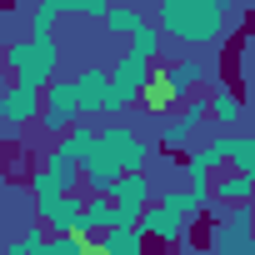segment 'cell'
Instances as JSON below:
<instances>
[{"mask_svg":"<svg viewBox=\"0 0 255 255\" xmlns=\"http://www.w3.org/2000/svg\"><path fill=\"white\" fill-rule=\"evenodd\" d=\"M155 140H145V135H135L130 125H105V130H95V145H90V155L80 160V185L85 190H105L115 175H125V170H150L155 165Z\"/></svg>","mask_w":255,"mask_h":255,"instance_id":"1","label":"cell"},{"mask_svg":"<svg viewBox=\"0 0 255 255\" xmlns=\"http://www.w3.org/2000/svg\"><path fill=\"white\" fill-rule=\"evenodd\" d=\"M150 25L160 30V40H170L180 50H205L230 35V10L220 0H155Z\"/></svg>","mask_w":255,"mask_h":255,"instance_id":"2","label":"cell"},{"mask_svg":"<svg viewBox=\"0 0 255 255\" xmlns=\"http://www.w3.org/2000/svg\"><path fill=\"white\" fill-rule=\"evenodd\" d=\"M5 70H15L20 85H50L60 70V45L50 30H25L20 40H5Z\"/></svg>","mask_w":255,"mask_h":255,"instance_id":"3","label":"cell"},{"mask_svg":"<svg viewBox=\"0 0 255 255\" xmlns=\"http://www.w3.org/2000/svg\"><path fill=\"white\" fill-rule=\"evenodd\" d=\"M200 80H205V60L185 50V55H170V65L150 75V85L140 90V100H145L150 115H165V110H175L185 95H195Z\"/></svg>","mask_w":255,"mask_h":255,"instance_id":"4","label":"cell"},{"mask_svg":"<svg viewBox=\"0 0 255 255\" xmlns=\"http://www.w3.org/2000/svg\"><path fill=\"white\" fill-rule=\"evenodd\" d=\"M205 120H210V100L205 95H185L175 105V115H155V150H190V140L205 130Z\"/></svg>","mask_w":255,"mask_h":255,"instance_id":"5","label":"cell"},{"mask_svg":"<svg viewBox=\"0 0 255 255\" xmlns=\"http://www.w3.org/2000/svg\"><path fill=\"white\" fill-rule=\"evenodd\" d=\"M150 75H155V60L125 50V55L110 65V105H105V110H125L130 100H140V90L150 85Z\"/></svg>","mask_w":255,"mask_h":255,"instance_id":"6","label":"cell"},{"mask_svg":"<svg viewBox=\"0 0 255 255\" xmlns=\"http://www.w3.org/2000/svg\"><path fill=\"white\" fill-rule=\"evenodd\" d=\"M70 120H80L75 85H70V75H55L50 85H40V115H35V125H40L45 135H60Z\"/></svg>","mask_w":255,"mask_h":255,"instance_id":"7","label":"cell"},{"mask_svg":"<svg viewBox=\"0 0 255 255\" xmlns=\"http://www.w3.org/2000/svg\"><path fill=\"white\" fill-rule=\"evenodd\" d=\"M210 255H255V240H250V200L225 205V220L210 230Z\"/></svg>","mask_w":255,"mask_h":255,"instance_id":"8","label":"cell"},{"mask_svg":"<svg viewBox=\"0 0 255 255\" xmlns=\"http://www.w3.org/2000/svg\"><path fill=\"white\" fill-rule=\"evenodd\" d=\"M140 235L145 240H155V245H185V235H190V215H180V210H170L165 200H150L145 210H140Z\"/></svg>","mask_w":255,"mask_h":255,"instance_id":"9","label":"cell"},{"mask_svg":"<svg viewBox=\"0 0 255 255\" xmlns=\"http://www.w3.org/2000/svg\"><path fill=\"white\" fill-rule=\"evenodd\" d=\"M110 0H35L30 10V30H50L60 15H80V20H100Z\"/></svg>","mask_w":255,"mask_h":255,"instance_id":"10","label":"cell"},{"mask_svg":"<svg viewBox=\"0 0 255 255\" xmlns=\"http://www.w3.org/2000/svg\"><path fill=\"white\" fill-rule=\"evenodd\" d=\"M70 85H75V105H80V115L110 105V70H105V65H80V70L70 75Z\"/></svg>","mask_w":255,"mask_h":255,"instance_id":"11","label":"cell"},{"mask_svg":"<svg viewBox=\"0 0 255 255\" xmlns=\"http://www.w3.org/2000/svg\"><path fill=\"white\" fill-rule=\"evenodd\" d=\"M100 195H110V205H125V210H145V205L155 200V185H150L145 170H125V175H115Z\"/></svg>","mask_w":255,"mask_h":255,"instance_id":"12","label":"cell"},{"mask_svg":"<svg viewBox=\"0 0 255 255\" xmlns=\"http://www.w3.org/2000/svg\"><path fill=\"white\" fill-rule=\"evenodd\" d=\"M205 100H210V120H205V125H215V130H240V120H245V95H240L235 85L215 80V95H205Z\"/></svg>","mask_w":255,"mask_h":255,"instance_id":"13","label":"cell"},{"mask_svg":"<svg viewBox=\"0 0 255 255\" xmlns=\"http://www.w3.org/2000/svg\"><path fill=\"white\" fill-rule=\"evenodd\" d=\"M180 170H185V185H190V190H210V175L225 170V155H220V145L210 140V145H200V150H185Z\"/></svg>","mask_w":255,"mask_h":255,"instance_id":"14","label":"cell"},{"mask_svg":"<svg viewBox=\"0 0 255 255\" xmlns=\"http://www.w3.org/2000/svg\"><path fill=\"white\" fill-rule=\"evenodd\" d=\"M80 205H85V195H80V190H60V195H55V200H50V205H45L35 220H40L50 235H65V230H75V220H80Z\"/></svg>","mask_w":255,"mask_h":255,"instance_id":"15","label":"cell"},{"mask_svg":"<svg viewBox=\"0 0 255 255\" xmlns=\"http://www.w3.org/2000/svg\"><path fill=\"white\" fill-rule=\"evenodd\" d=\"M100 255H145V235H140V225H105L95 240H90Z\"/></svg>","mask_w":255,"mask_h":255,"instance_id":"16","label":"cell"},{"mask_svg":"<svg viewBox=\"0 0 255 255\" xmlns=\"http://www.w3.org/2000/svg\"><path fill=\"white\" fill-rule=\"evenodd\" d=\"M215 145L225 155V170H240V175H255V140L245 130H215Z\"/></svg>","mask_w":255,"mask_h":255,"instance_id":"17","label":"cell"},{"mask_svg":"<svg viewBox=\"0 0 255 255\" xmlns=\"http://www.w3.org/2000/svg\"><path fill=\"white\" fill-rule=\"evenodd\" d=\"M255 195V175H240V170H215L210 175V200L220 205H240Z\"/></svg>","mask_w":255,"mask_h":255,"instance_id":"18","label":"cell"},{"mask_svg":"<svg viewBox=\"0 0 255 255\" xmlns=\"http://www.w3.org/2000/svg\"><path fill=\"white\" fill-rule=\"evenodd\" d=\"M145 20H150V15H145L140 5H130V0H110V5H105V15H100V25H105L110 35H120V40L130 35V30H140Z\"/></svg>","mask_w":255,"mask_h":255,"instance_id":"19","label":"cell"},{"mask_svg":"<svg viewBox=\"0 0 255 255\" xmlns=\"http://www.w3.org/2000/svg\"><path fill=\"white\" fill-rule=\"evenodd\" d=\"M90 145H95V125H85V120H70L65 130L55 135V150H60V155H70L75 165L90 155Z\"/></svg>","mask_w":255,"mask_h":255,"instance_id":"20","label":"cell"},{"mask_svg":"<svg viewBox=\"0 0 255 255\" xmlns=\"http://www.w3.org/2000/svg\"><path fill=\"white\" fill-rule=\"evenodd\" d=\"M30 255H90V240H80L75 230H65V235H50L45 230V240H35Z\"/></svg>","mask_w":255,"mask_h":255,"instance_id":"21","label":"cell"},{"mask_svg":"<svg viewBox=\"0 0 255 255\" xmlns=\"http://www.w3.org/2000/svg\"><path fill=\"white\" fill-rule=\"evenodd\" d=\"M40 165L50 170V180H55L60 190H80V165H75L70 155H60V150H50V155H45Z\"/></svg>","mask_w":255,"mask_h":255,"instance_id":"22","label":"cell"},{"mask_svg":"<svg viewBox=\"0 0 255 255\" xmlns=\"http://www.w3.org/2000/svg\"><path fill=\"white\" fill-rule=\"evenodd\" d=\"M125 40H130L125 50H135V55H145V60H160V55H165V40H160V30H155L150 20H145L140 30H130Z\"/></svg>","mask_w":255,"mask_h":255,"instance_id":"23","label":"cell"},{"mask_svg":"<svg viewBox=\"0 0 255 255\" xmlns=\"http://www.w3.org/2000/svg\"><path fill=\"white\" fill-rule=\"evenodd\" d=\"M0 255H30V245L15 235V240H5V250H0Z\"/></svg>","mask_w":255,"mask_h":255,"instance_id":"24","label":"cell"},{"mask_svg":"<svg viewBox=\"0 0 255 255\" xmlns=\"http://www.w3.org/2000/svg\"><path fill=\"white\" fill-rule=\"evenodd\" d=\"M0 85H5V40H0Z\"/></svg>","mask_w":255,"mask_h":255,"instance_id":"25","label":"cell"},{"mask_svg":"<svg viewBox=\"0 0 255 255\" xmlns=\"http://www.w3.org/2000/svg\"><path fill=\"white\" fill-rule=\"evenodd\" d=\"M220 5H225V10H240V0H220Z\"/></svg>","mask_w":255,"mask_h":255,"instance_id":"26","label":"cell"},{"mask_svg":"<svg viewBox=\"0 0 255 255\" xmlns=\"http://www.w3.org/2000/svg\"><path fill=\"white\" fill-rule=\"evenodd\" d=\"M0 235H5V210H0Z\"/></svg>","mask_w":255,"mask_h":255,"instance_id":"27","label":"cell"},{"mask_svg":"<svg viewBox=\"0 0 255 255\" xmlns=\"http://www.w3.org/2000/svg\"><path fill=\"white\" fill-rule=\"evenodd\" d=\"M130 5H145V0H130Z\"/></svg>","mask_w":255,"mask_h":255,"instance_id":"28","label":"cell"}]
</instances>
